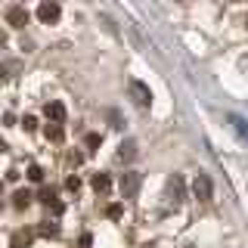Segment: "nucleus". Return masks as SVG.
Masks as SVG:
<instances>
[{
  "instance_id": "13",
  "label": "nucleus",
  "mask_w": 248,
  "mask_h": 248,
  "mask_svg": "<svg viewBox=\"0 0 248 248\" xmlns=\"http://www.w3.org/2000/svg\"><path fill=\"white\" fill-rule=\"evenodd\" d=\"M41 202L44 205H56V189H41Z\"/></svg>"
},
{
  "instance_id": "7",
  "label": "nucleus",
  "mask_w": 248,
  "mask_h": 248,
  "mask_svg": "<svg viewBox=\"0 0 248 248\" xmlns=\"http://www.w3.org/2000/svg\"><path fill=\"white\" fill-rule=\"evenodd\" d=\"M168 192H170V199H174V202H183V180L177 174L168 180Z\"/></svg>"
},
{
  "instance_id": "15",
  "label": "nucleus",
  "mask_w": 248,
  "mask_h": 248,
  "mask_svg": "<svg viewBox=\"0 0 248 248\" xmlns=\"http://www.w3.org/2000/svg\"><path fill=\"white\" fill-rule=\"evenodd\" d=\"M56 232H59V227H56V223L44 220V227H41V236H56Z\"/></svg>"
},
{
  "instance_id": "19",
  "label": "nucleus",
  "mask_w": 248,
  "mask_h": 248,
  "mask_svg": "<svg viewBox=\"0 0 248 248\" xmlns=\"http://www.w3.org/2000/svg\"><path fill=\"white\" fill-rule=\"evenodd\" d=\"M232 124H236V130H239V134H242V137L248 140V127H245V121H239V118H232Z\"/></svg>"
},
{
  "instance_id": "10",
  "label": "nucleus",
  "mask_w": 248,
  "mask_h": 248,
  "mask_svg": "<svg viewBox=\"0 0 248 248\" xmlns=\"http://www.w3.org/2000/svg\"><path fill=\"white\" fill-rule=\"evenodd\" d=\"M62 137H65L62 124H46V140H53V143H62Z\"/></svg>"
},
{
  "instance_id": "20",
  "label": "nucleus",
  "mask_w": 248,
  "mask_h": 248,
  "mask_svg": "<svg viewBox=\"0 0 248 248\" xmlns=\"http://www.w3.org/2000/svg\"><path fill=\"white\" fill-rule=\"evenodd\" d=\"M65 186H68L72 192H78V186H81V180H78V177H68V180H65Z\"/></svg>"
},
{
  "instance_id": "17",
  "label": "nucleus",
  "mask_w": 248,
  "mask_h": 248,
  "mask_svg": "<svg viewBox=\"0 0 248 248\" xmlns=\"http://www.w3.org/2000/svg\"><path fill=\"white\" fill-rule=\"evenodd\" d=\"M90 245H93V236H90V232H84L81 242H78V248H90Z\"/></svg>"
},
{
  "instance_id": "18",
  "label": "nucleus",
  "mask_w": 248,
  "mask_h": 248,
  "mask_svg": "<svg viewBox=\"0 0 248 248\" xmlns=\"http://www.w3.org/2000/svg\"><path fill=\"white\" fill-rule=\"evenodd\" d=\"M99 146V134H87V149H96Z\"/></svg>"
},
{
  "instance_id": "21",
  "label": "nucleus",
  "mask_w": 248,
  "mask_h": 248,
  "mask_svg": "<svg viewBox=\"0 0 248 248\" xmlns=\"http://www.w3.org/2000/svg\"><path fill=\"white\" fill-rule=\"evenodd\" d=\"M108 217H112V220H118V217H121V205H112V208H108Z\"/></svg>"
},
{
  "instance_id": "16",
  "label": "nucleus",
  "mask_w": 248,
  "mask_h": 248,
  "mask_svg": "<svg viewBox=\"0 0 248 248\" xmlns=\"http://www.w3.org/2000/svg\"><path fill=\"white\" fill-rule=\"evenodd\" d=\"M22 127H25V130H34V127H37L34 115H25V118H22Z\"/></svg>"
},
{
  "instance_id": "6",
  "label": "nucleus",
  "mask_w": 248,
  "mask_h": 248,
  "mask_svg": "<svg viewBox=\"0 0 248 248\" xmlns=\"http://www.w3.org/2000/svg\"><path fill=\"white\" fill-rule=\"evenodd\" d=\"M59 3H41V6H37V19H41L44 22V25H50V22H56L59 19Z\"/></svg>"
},
{
  "instance_id": "23",
  "label": "nucleus",
  "mask_w": 248,
  "mask_h": 248,
  "mask_svg": "<svg viewBox=\"0 0 248 248\" xmlns=\"http://www.w3.org/2000/svg\"><path fill=\"white\" fill-rule=\"evenodd\" d=\"M143 248H155V245H143Z\"/></svg>"
},
{
  "instance_id": "12",
  "label": "nucleus",
  "mask_w": 248,
  "mask_h": 248,
  "mask_svg": "<svg viewBox=\"0 0 248 248\" xmlns=\"http://www.w3.org/2000/svg\"><path fill=\"white\" fill-rule=\"evenodd\" d=\"M28 242H31V232H16L13 236V248H28Z\"/></svg>"
},
{
  "instance_id": "25",
  "label": "nucleus",
  "mask_w": 248,
  "mask_h": 248,
  "mask_svg": "<svg viewBox=\"0 0 248 248\" xmlns=\"http://www.w3.org/2000/svg\"><path fill=\"white\" fill-rule=\"evenodd\" d=\"M245 25H248V19H245Z\"/></svg>"
},
{
  "instance_id": "3",
  "label": "nucleus",
  "mask_w": 248,
  "mask_h": 248,
  "mask_svg": "<svg viewBox=\"0 0 248 248\" xmlns=\"http://www.w3.org/2000/svg\"><path fill=\"white\" fill-rule=\"evenodd\" d=\"M130 96H134V103L137 106H143V108H149V103H152V93H149V87H146L143 81H130Z\"/></svg>"
},
{
  "instance_id": "24",
  "label": "nucleus",
  "mask_w": 248,
  "mask_h": 248,
  "mask_svg": "<svg viewBox=\"0 0 248 248\" xmlns=\"http://www.w3.org/2000/svg\"><path fill=\"white\" fill-rule=\"evenodd\" d=\"M186 248H196V245H186Z\"/></svg>"
},
{
  "instance_id": "11",
  "label": "nucleus",
  "mask_w": 248,
  "mask_h": 248,
  "mask_svg": "<svg viewBox=\"0 0 248 248\" xmlns=\"http://www.w3.org/2000/svg\"><path fill=\"white\" fill-rule=\"evenodd\" d=\"M28 202H31V192H28V189H19V192L13 196V205H16V208H28Z\"/></svg>"
},
{
  "instance_id": "14",
  "label": "nucleus",
  "mask_w": 248,
  "mask_h": 248,
  "mask_svg": "<svg viewBox=\"0 0 248 248\" xmlns=\"http://www.w3.org/2000/svg\"><path fill=\"white\" fill-rule=\"evenodd\" d=\"M28 180H34V183H41V180H44V170H41V168H37V165H31V168H28Z\"/></svg>"
},
{
  "instance_id": "2",
  "label": "nucleus",
  "mask_w": 248,
  "mask_h": 248,
  "mask_svg": "<svg viewBox=\"0 0 248 248\" xmlns=\"http://www.w3.org/2000/svg\"><path fill=\"white\" fill-rule=\"evenodd\" d=\"M192 192H196V199H199V202H211V196H214V189H211V177L199 170L196 180H192Z\"/></svg>"
},
{
  "instance_id": "8",
  "label": "nucleus",
  "mask_w": 248,
  "mask_h": 248,
  "mask_svg": "<svg viewBox=\"0 0 248 248\" xmlns=\"http://www.w3.org/2000/svg\"><path fill=\"white\" fill-rule=\"evenodd\" d=\"M134 155H137V143H134V140H124V143L118 146V158L121 161H130Z\"/></svg>"
},
{
  "instance_id": "22",
  "label": "nucleus",
  "mask_w": 248,
  "mask_h": 248,
  "mask_svg": "<svg viewBox=\"0 0 248 248\" xmlns=\"http://www.w3.org/2000/svg\"><path fill=\"white\" fill-rule=\"evenodd\" d=\"M242 65H245V68H248V56H245V59H242Z\"/></svg>"
},
{
  "instance_id": "1",
  "label": "nucleus",
  "mask_w": 248,
  "mask_h": 248,
  "mask_svg": "<svg viewBox=\"0 0 248 248\" xmlns=\"http://www.w3.org/2000/svg\"><path fill=\"white\" fill-rule=\"evenodd\" d=\"M140 183H143V174H137V170H127V174H121V180H118L121 196H124V199H137Z\"/></svg>"
},
{
  "instance_id": "4",
  "label": "nucleus",
  "mask_w": 248,
  "mask_h": 248,
  "mask_svg": "<svg viewBox=\"0 0 248 248\" xmlns=\"http://www.w3.org/2000/svg\"><path fill=\"white\" fill-rule=\"evenodd\" d=\"M44 115H46L50 124H62V121H65V106L56 103V99H50V103L44 106Z\"/></svg>"
},
{
  "instance_id": "5",
  "label": "nucleus",
  "mask_w": 248,
  "mask_h": 248,
  "mask_svg": "<svg viewBox=\"0 0 248 248\" xmlns=\"http://www.w3.org/2000/svg\"><path fill=\"white\" fill-rule=\"evenodd\" d=\"M6 22H10L13 28H25L28 25V10L25 6H10V10H6Z\"/></svg>"
},
{
  "instance_id": "9",
  "label": "nucleus",
  "mask_w": 248,
  "mask_h": 248,
  "mask_svg": "<svg viewBox=\"0 0 248 248\" xmlns=\"http://www.w3.org/2000/svg\"><path fill=\"white\" fill-rule=\"evenodd\" d=\"M93 189H96V192H106L108 189V186H112V180H108V174H93Z\"/></svg>"
}]
</instances>
